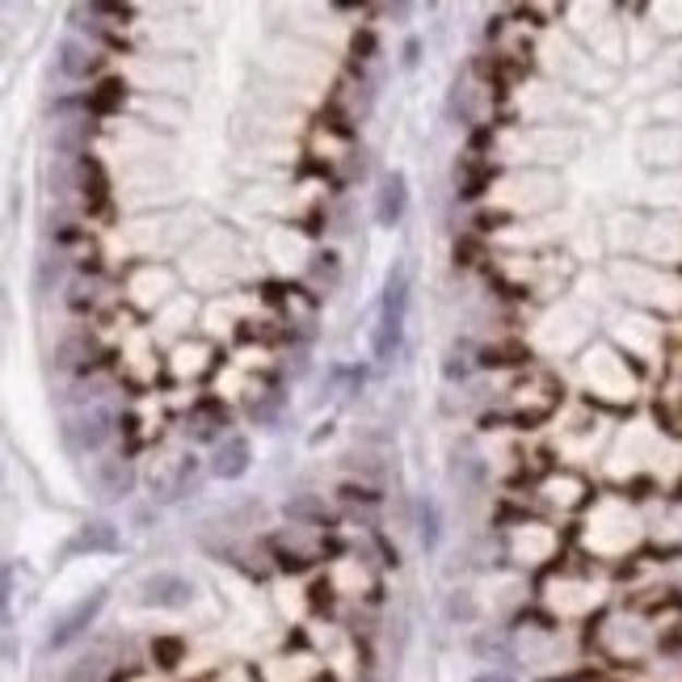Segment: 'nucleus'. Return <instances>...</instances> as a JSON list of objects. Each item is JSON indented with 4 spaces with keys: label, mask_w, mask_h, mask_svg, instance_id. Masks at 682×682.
Returning <instances> with one entry per match:
<instances>
[{
    "label": "nucleus",
    "mask_w": 682,
    "mask_h": 682,
    "mask_svg": "<svg viewBox=\"0 0 682 682\" xmlns=\"http://www.w3.org/2000/svg\"><path fill=\"white\" fill-rule=\"evenodd\" d=\"M414 527H417V539H421V548L426 552H434L439 548V539H443V514H439V502L434 498H417L414 502Z\"/></svg>",
    "instance_id": "9d476101"
},
{
    "label": "nucleus",
    "mask_w": 682,
    "mask_h": 682,
    "mask_svg": "<svg viewBox=\"0 0 682 682\" xmlns=\"http://www.w3.org/2000/svg\"><path fill=\"white\" fill-rule=\"evenodd\" d=\"M446 615H451V620H472L476 615V607H472V598H468V594H451V602H446Z\"/></svg>",
    "instance_id": "a211bd4d"
},
{
    "label": "nucleus",
    "mask_w": 682,
    "mask_h": 682,
    "mask_svg": "<svg viewBox=\"0 0 682 682\" xmlns=\"http://www.w3.org/2000/svg\"><path fill=\"white\" fill-rule=\"evenodd\" d=\"M122 548V535L119 527L110 523V518H89V523H81L76 535L63 543V557H85V552H119Z\"/></svg>",
    "instance_id": "423d86ee"
},
{
    "label": "nucleus",
    "mask_w": 682,
    "mask_h": 682,
    "mask_svg": "<svg viewBox=\"0 0 682 682\" xmlns=\"http://www.w3.org/2000/svg\"><path fill=\"white\" fill-rule=\"evenodd\" d=\"M106 586H97L93 594H85L81 602H72L68 611H63L60 620L51 623V636H47V649H68L72 641H81L85 632L93 627V620L101 615V607H106Z\"/></svg>",
    "instance_id": "f03ea898"
},
{
    "label": "nucleus",
    "mask_w": 682,
    "mask_h": 682,
    "mask_svg": "<svg viewBox=\"0 0 682 682\" xmlns=\"http://www.w3.org/2000/svg\"><path fill=\"white\" fill-rule=\"evenodd\" d=\"M89 135H93V127L85 119H63L56 122V131H51V152L56 156H81V152L89 148Z\"/></svg>",
    "instance_id": "1a4fd4ad"
},
{
    "label": "nucleus",
    "mask_w": 682,
    "mask_h": 682,
    "mask_svg": "<svg viewBox=\"0 0 682 682\" xmlns=\"http://www.w3.org/2000/svg\"><path fill=\"white\" fill-rule=\"evenodd\" d=\"M101 679V666H97V657H85L72 674H68V682H97Z\"/></svg>",
    "instance_id": "6ab92c4d"
},
{
    "label": "nucleus",
    "mask_w": 682,
    "mask_h": 682,
    "mask_svg": "<svg viewBox=\"0 0 682 682\" xmlns=\"http://www.w3.org/2000/svg\"><path fill=\"white\" fill-rule=\"evenodd\" d=\"M140 602L156 611H186L194 602V586L181 573H148L140 582Z\"/></svg>",
    "instance_id": "7ed1b4c3"
},
{
    "label": "nucleus",
    "mask_w": 682,
    "mask_h": 682,
    "mask_svg": "<svg viewBox=\"0 0 682 682\" xmlns=\"http://www.w3.org/2000/svg\"><path fill=\"white\" fill-rule=\"evenodd\" d=\"M468 371H472V346H468V342H459V346H451V350H446L443 375L455 384V380H468Z\"/></svg>",
    "instance_id": "ddd939ff"
},
{
    "label": "nucleus",
    "mask_w": 682,
    "mask_h": 682,
    "mask_svg": "<svg viewBox=\"0 0 682 682\" xmlns=\"http://www.w3.org/2000/svg\"><path fill=\"white\" fill-rule=\"evenodd\" d=\"M472 682H514V679H510L505 670H484V674H476Z\"/></svg>",
    "instance_id": "412c9836"
},
{
    "label": "nucleus",
    "mask_w": 682,
    "mask_h": 682,
    "mask_svg": "<svg viewBox=\"0 0 682 682\" xmlns=\"http://www.w3.org/2000/svg\"><path fill=\"white\" fill-rule=\"evenodd\" d=\"M56 60H60L63 76H72V81H85L93 68H97V56H93L85 43H76V38H63L60 47H56Z\"/></svg>",
    "instance_id": "9b49d317"
},
{
    "label": "nucleus",
    "mask_w": 682,
    "mask_h": 682,
    "mask_svg": "<svg viewBox=\"0 0 682 682\" xmlns=\"http://www.w3.org/2000/svg\"><path fill=\"white\" fill-rule=\"evenodd\" d=\"M249 464H253V446L244 434H228L224 443L215 446V455H211V476L215 480H240V476L249 472Z\"/></svg>",
    "instance_id": "6e6552de"
},
{
    "label": "nucleus",
    "mask_w": 682,
    "mask_h": 682,
    "mask_svg": "<svg viewBox=\"0 0 682 682\" xmlns=\"http://www.w3.org/2000/svg\"><path fill=\"white\" fill-rule=\"evenodd\" d=\"M63 439L72 451H97L110 439V414L106 409H85L81 417L63 421Z\"/></svg>",
    "instance_id": "0eeeda50"
},
{
    "label": "nucleus",
    "mask_w": 682,
    "mask_h": 682,
    "mask_svg": "<svg viewBox=\"0 0 682 682\" xmlns=\"http://www.w3.org/2000/svg\"><path fill=\"white\" fill-rule=\"evenodd\" d=\"M89 350H93V342L85 337V333H81V337H68L60 350H56V358H60V367H76V362H81V355L89 358Z\"/></svg>",
    "instance_id": "dca6fc26"
},
{
    "label": "nucleus",
    "mask_w": 682,
    "mask_h": 682,
    "mask_svg": "<svg viewBox=\"0 0 682 682\" xmlns=\"http://www.w3.org/2000/svg\"><path fill=\"white\" fill-rule=\"evenodd\" d=\"M60 274H63V258H60V253H43V258H38V266H34V291H38V296L56 291Z\"/></svg>",
    "instance_id": "f8f14e48"
},
{
    "label": "nucleus",
    "mask_w": 682,
    "mask_h": 682,
    "mask_svg": "<svg viewBox=\"0 0 682 682\" xmlns=\"http://www.w3.org/2000/svg\"><path fill=\"white\" fill-rule=\"evenodd\" d=\"M337 278H342V262H337V253H316V258H312V283L337 287Z\"/></svg>",
    "instance_id": "2eb2a0df"
},
{
    "label": "nucleus",
    "mask_w": 682,
    "mask_h": 682,
    "mask_svg": "<svg viewBox=\"0 0 682 682\" xmlns=\"http://www.w3.org/2000/svg\"><path fill=\"white\" fill-rule=\"evenodd\" d=\"M47 181H51V194H72L76 190V169H72V160L68 156H56L51 160V169H47Z\"/></svg>",
    "instance_id": "4468645a"
},
{
    "label": "nucleus",
    "mask_w": 682,
    "mask_h": 682,
    "mask_svg": "<svg viewBox=\"0 0 682 682\" xmlns=\"http://www.w3.org/2000/svg\"><path fill=\"white\" fill-rule=\"evenodd\" d=\"M287 518H316V523H325V502H316V498H291L287 502Z\"/></svg>",
    "instance_id": "f3484780"
},
{
    "label": "nucleus",
    "mask_w": 682,
    "mask_h": 682,
    "mask_svg": "<svg viewBox=\"0 0 682 682\" xmlns=\"http://www.w3.org/2000/svg\"><path fill=\"white\" fill-rule=\"evenodd\" d=\"M409 211V178L400 169H387L375 190V224L380 228H396Z\"/></svg>",
    "instance_id": "39448f33"
},
{
    "label": "nucleus",
    "mask_w": 682,
    "mask_h": 682,
    "mask_svg": "<svg viewBox=\"0 0 682 682\" xmlns=\"http://www.w3.org/2000/svg\"><path fill=\"white\" fill-rule=\"evenodd\" d=\"M405 316H409V270L405 262L387 270L384 278V296H380V328H375V342L371 350L380 362H392L400 342H405Z\"/></svg>",
    "instance_id": "f257e3e1"
},
{
    "label": "nucleus",
    "mask_w": 682,
    "mask_h": 682,
    "mask_svg": "<svg viewBox=\"0 0 682 682\" xmlns=\"http://www.w3.org/2000/svg\"><path fill=\"white\" fill-rule=\"evenodd\" d=\"M476 653L480 657H505V645L502 641H489V636H476Z\"/></svg>",
    "instance_id": "aec40b11"
},
{
    "label": "nucleus",
    "mask_w": 682,
    "mask_h": 682,
    "mask_svg": "<svg viewBox=\"0 0 682 682\" xmlns=\"http://www.w3.org/2000/svg\"><path fill=\"white\" fill-rule=\"evenodd\" d=\"M89 489H93V498L106 505L131 498V489H135V468H131V459H122V455L97 459L89 472Z\"/></svg>",
    "instance_id": "20e7f679"
}]
</instances>
